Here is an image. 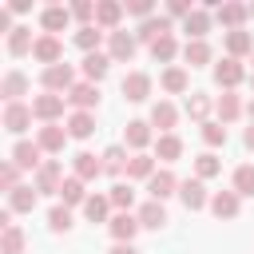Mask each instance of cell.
Listing matches in <instances>:
<instances>
[{
  "label": "cell",
  "instance_id": "1",
  "mask_svg": "<svg viewBox=\"0 0 254 254\" xmlns=\"http://www.w3.org/2000/svg\"><path fill=\"white\" fill-rule=\"evenodd\" d=\"M40 87L44 91H56V95H67L75 87V67L71 64H52L40 71Z\"/></svg>",
  "mask_w": 254,
  "mask_h": 254
},
{
  "label": "cell",
  "instance_id": "2",
  "mask_svg": "<svg viewBox=\"0 0 254 254\" xmlns=\"http://www.w3.org/2000/svg\"><path fill=\"white\" fill-rule=\"evenodd\" d=\"M135 52H139V40H135V32H107V56H111V64H131L135 60Z\"/></svg>",
  "mask_w": 254,
  "mask_h": 254
},
{
  "label": "cell",
  "instance_id": "3",
  "mask_svg": "<svg viewBox=\"0 0 254 254\" xmlns=\"http://www.w3.org/2000/svg\"><path fill=\"white\" fill-rule=\"evenodd\" d=\"M32 187L40 194H60V187H64V163L60 159H44V167L32 175Z\"/></svg>",
  "mask_w": 254,
  "mask_h": 254
},
{
  "label": "cell",
  "instance_id": "4",
  "mask_svg": "<svg viewBox=\"0 0 254 254\" xmlns=\"http://www.w3.org/2000/svg\"><path fill=\"white\" fill-rule=\"evenodd\" d=\"M64 95H56V91H44V95H36L32 99V115L40 119V123H60L64 119Z\"/></svg>",
  "mask_w": 254,
  "mask_h": 254
},
{
  "label": "cell",
  "instance_id": "5",
  "mask_svg": "<svg viewBox=\"0 0 254 254\" xmlns=\"http://www.w3.org/2000/svg\"><path fill=\"white\" fill-rule=\"evenodd\" d=\"M214 20L226 28V32H238L246 20H250V4H238V0H222L214 8Z\"/></svg>",
  "mask_w": 254,
  "mask_h": 254
},
{
  "label": "cell",
  "instance_id": "6",
  "mask_svg": "<svg viewBox=\"0 0 254 254\" xmlns=\"http://www.w3.org/2000/svg\"><path fill=\"white\" fill-rule=\"evenodd\" d=\"M32 119H36L32 115V103H4V119L0 123H4L8 135H24L32 127Z\"/></svg>",
  "mask_w": 254,
  "mask_h": 254
},
{
  "label": "cell",
  "instance_id": "7",
  "mask_svg": "<svg viewBox=\"0 0 254 254\" xmlns=\"http://www.w3.org/2000/svg\"><path fill=\"white\" fill-rule=\"evenodd\" d=\"M40 155H44V151H40V143H36V139H32V143H28V139H16L8 159H12L20 171H40V167H44V159H40Z\"/></svg>",
  "mask_w": 254,
  "mask_h": 254
},
{
  "label": "cell",
  "instance_id": "8",
  "mask_svg": "<svg viewBox=\"0 0 254 254\" xmlns=\"http://www.w3.org/2000/svg\"><path fill=\"white\" fill-rule=\"evenodd\" d=\"M32 56L44 64V67H52V64H64V40L60 36H36V48H32Z\"/></svg>",
  "mask_w": 254,
  "mask_h": 254
},
{
  "label": "cell",
  "instance_id": "9",
  "mask_svg": "<svg viewBox=\"0 0 254 254\" xmlns=\"http://www.w3.org/2000/svg\"><path fill=\"white\" fill-rule=\"evenodd\" d=\"M246 79V67H242V60H222V64H214V83L222 87V91H234L238 83Z\"/></svg>",
  "mask_w": 254,
  "mask_h": 254
},
{
  "label": "cell",
  "instance_id": "10",
  "mask_svg": "<svg viewBox=\"0 0 254 254\" xmlns=\"http://www.w3.org/2000/svg\"><path fill=\"white\" fill-rule=\"evenodd\" d=\"M123 12H127V4H119V0H99V4H95V28H103V32H119Z\"/></svg>",
  "mask_w": 254,
  "mask_h": 254
},
{
  "label": "cell",
  "instance_id": "11",
  "mask_svg": "<svg viewBox=\"0 0 254 254\" xmlns=\"http://www.w3.org/2000/svg\"><path fill=\"white\" fill-rule=\"evenodd\" d=\"M67 139H71V135H67V127H60V123H44V127L36 131V143H40V151H48V155H60Z\"/></svg>",
  "mask_w": 254,
  "mask_h": 254
},
{
  "label": "cell",
  "instance_id": "12",
  "mask_svg": "<svg viewBox=\"0 0 254 254\" xmlns=\"http://www.w3.org/2000/svg\"><path fill=\"white\" fill-rule=\"evenodd\" d=\"M179 198H183L187 210H202V206H210V194H206L202 179H183V183H179Z\"/></svg>",
  "mask_w": 254,
  "mask_h": 254
},
{
  "label": "cell",
  "instance_id": "13",
  "mask_svg": "<svg viewBox=\"0 0 254 254\" xmlns=\"http://www.w3.org/2000/svg\"><path fill=\"white\" fill-rule=\"evenodd\" d=\"M107 230H111V238H115V242H131V238H135L143 226H139V214H131V210H119V214H111Z\"/></svg>",
  "mask_w": 254,
  "mask_h": 254
},
{
  "label": "cell",
  "instance_id": "14",
  "mask_svg": "<svg viewBox=\"0 0 254 254\" xmlns=\"http://www.w3.org/2000/svg\"><path fill=\"white\" fill-rule=\"evenodd\" d=\"M119 87H123V99H131V103H143V99L151 95V75H147V71H127Z\"/></svg>",
  "mask_w": 254,
  "mask_h": 254
},
{
  "label": "cell",
  "instance_id": "15",
  "mask_svg": "<svg viewBox=\"0 0 254 254\" xmlns=\"http://www.w3.org/2000/svg\"><path fill=\"white\" fill-rule=\"evenodd\" d=\"M64 99H67L75 111H91V107H99V83H87V79H83V83H75Z\"/></svg>",
  "mask_w": 254,
  "mask_h": 254
},
{
  "label": "cell",
  "instance_id": "16",
  "mask_svg": "<svg viewBox=\"0 0 254 254\" xmlns=\"http://www.w3.org/2000/svg\"><path fill=\"white\" fill-rule=\"evenodd\" d=\"M71 171H75V179H95V175H103V155H95V151H75L71 155Z\"/></svg>",
  "mask_w": 254,
  "mask_h": 254
},
{
  "label": "cell",
  "instance_id": "17",
  "mask_svg": "<svg viewBox=\"0 0 254 254\" xmlns=\"http://www.w3.org/2000/svg\"><path fill=\"white\" fill-rule=\"evenodd\" d=\"M147 194L155 198V202H163V198H171V194H179V179L163 167V171H155L151 179H147Z\"/></svg>",
  "mask_w": 254,
  "mask_h": 254
},
{
  "label": "cell",
  "instance_id": "18",
  "mask_svg": "<svg viewBox=\"0 0 254 254\" xmlns=\"http://www.w3.org/2000/svg\"><path fill=\"white\" fill-rule=\"evenodd\" d=\"M151 139H155V131H151V123H143V119H131V123L123 127V147H131L135 155H139Z\"/></svg>",
  "mask_w": 254,
  "mask_h": 254
},
{
  "label": "cell",
  "instance_id": "19",
  "mask_svg": "<svg viewBox=\"0 0 254 254\" xmlns=\"http://www.w3.org/2000/svg\"><path fill=\"white\" fill-rule=\"evenodd\" d=\"M210 210H214V218H238V210H242V198L234 194V190H214L210 194Z\"/></svg>",
  "mask_w": 254,
  "mask_h": 254
},
{
  "label": "cell",
  "instance_id": "20",
  "mask_svg": "<svg viewBox=\"0 0 254 254\" xmlns=\"http://www.w3.org/2000/svg\"><path fill=\"white\" fill-rule=\"evenodd\" d=\"M40 24H44L48 36H56V32H64V28L71 24V8H64V4H48V8L40 12Z\"/></svg>",
  "mask_w": 254,
  "mask_h": 254
},
{
  "label": "cell",
  "instance_id": "21",
  "mask_svg": "<svg viewBox=\"0 0 254 254\" xmlns=\"http://www.w3.org/2000/svg\"><path fill=\"white\" fill-rule=\"evenodd\" d=\"M107 67H111V56H107V52H87L83 64H79V71H83L87 83H99V79L107 75Z\"/></svg>",
  "mask_w": 254,
  "mask_h": 254
},
{
  "label": "cell",
  "instance_id": "22",
  "mask_svg": "<svg viewBox=\"0 0 254 254\" xmlns=\"http://www.w3.org/2000/svg\"><path fill=\"white\" fill-rule=\"evenodd\" d=\"M163 36H171V20H167V16H151V20H143L139 32H135L139 44H155V40H163Z\"/></svg>",
  "mask_w": 254,
  "mask_h": 254
},
{
  "label": "cell",
  "instance_id": "23",
  "mask_svg": "<svg viewBox=\"0 0 254 254\" xmlns=\"http://www.w3.org/2000/svg\"><path fill=\"white\" fill-rule=\"evenodd\" d=\"M139 226H143V230H163V226H167V206L155 202V198H147V202L139 206Z\"/></svg>",
  "mask_w": 254,
  "mask_h": 254
},
{
  "label": "cell",
  "instance_id": "24",
  "mask_svg": "<svg viewBox=\"0 0 254 254\" xmlns=\"http://www.w3.org/2000/svg\"><path fill=\"white\" fill-rule=\"evenodd\" d=\"M183 32H187V40H206V32H210V8H194L183 20Z\"/></svg>",
  "mask_w": 254,
  "mask_h": 254
},
{
  "label": "cell",
  "instance_id": "25",
  "mask_svg": "<svg viewBox=\"0 0 254 254\" xmlns=\"http://www.w3.org/2000/svg\"><path fill=\"white\" fill-rule=\"evenodd\" d=\"M226 56H230V60L254 56V36H250L246 28H238V32H226Z\"/></svg>",
  "mask_w": 254,
  "mask_h": 254
},
{
  "label": "cell",
  "instance_id": "26",
  "mask_svg": "<svg viewBox=\"0 0 254 254\" xmlns=\"http://www.w3.org/2000/svg\"><path fill=\"white\" fill-rule=\"evenodd\" d=\"M0 95H4V103H20V95H28V75L24 71H8L0 79Z\"/></svg>",
  "mask_w": 254,
  "mask_h": 254
},
{
  "label": "cell",
  "instance_id": "27",
  "mask_svg": "<svg viewBox=\"0 0 254 254\" xmlns=\"http://www.w3.org/2000/svg\"><path fill=\"white\" fill-rule=\"evenodd\" d=\"M214 115H218V123L226 127V123H234L238 115H242V99L234 95V91H222L218 99H214Z\"/></svg>",
  "mask_w": 254,
  "mask_h": 254
},
{
  "label": "cell",
  "instance_id": "28",
  "mask_svg": "<svg viewBox=\"0 0 254 254\" xmlns=\"http://www.w3.org/2000/svg\"><path fill=\"white\" fill-rule=\"evenodd\" d=\"M151 123L159 127V135H171V131H175V123H179V111H175V103L159 99V103L151 107Z\"/></svg>",
  "mask_w": 254,
  "mask_h": 254
},
{
  "label": "cell",
  "instance_id": "29",
  "mask_svg": "<svg viewBox=\"0 0 254 254\" xmlns=\"http://www.w3.org/2000/svg\"><path fill=\"white\" fill-rule=\"evenodd\" d=\"M36 202H40V190H36V187H16V190L8 194V210H12V214H32Z\"/></svg>",
  "mask_w": 254,
  "mask_h": 254
},
{
  "label": "cell",
  "instance_id": "30",
  "mask_svg": "<svg viewBox=\"0 0 254 254\" xmlns=\"http://www.w3.org/2000/svg\"><path fill=\"white\" fill-rule=\"evenodd\" d=\"M111 198L107 194H87V202H83V218L87 222H111Z\"/></svg>",
  "mask_w": 254,
  "mask_h": 254
},
{
  "label": "cell",
  "instance_id": "31",
  "mask_svg": "<svg viewBox=\"0 0 254 254\" xmlns=\"http://www.w3.org/2000/svg\"><path fill=\"white\" fill-rule=\"evenodd\" d=\"M127 163H131V155H127L123 143H115V147L103 151V175H127Z\"/></svg>",
  "mask_w": 254,
  "mask_h": 254
},
{
  "label": "cell",
  "instance_id": "32",
  "mask_svg": "<svg viewBox=\"0 0 254 254\" xmlns=\"http://www.w3.org/2000/svg\"><path fill=\"white\" fill-rule=\"evenodd\" d=\"M210 111H214V99H210V95H202V91H190V95H187V115H190L198 127L206 123Z\"/></svg>",
  "mask_w": 254,
  "mask_h": 254
},
{
  "label": "cell",
  "instance_id": "33",
  "mask_svg": "<svg viewBox=\"0 0 254 254\" xmlns=\"http://www.w3.org/2000/svg\"><path fill=\"white\" fill-rule=\"evenodd\" d=\"M60 202H64V206H83V202H87V190H83V179H75V175H67V179H64V187H60Z\"/></svg>",
  "mask_w": 254,
  "mask_h": 254
},
{
  "label": "cell",
  "instance_id": "34",
  "mask_svg": "<svg viewBox=\"0 0 254 254\" xmlns=\"http://www.w3.org/2000/svg\"><path fill=\"white\" fill-rule=\"evenodd\" d=\"M210 56H214V52H210V44H206V40H187V44H183V60H187L190 67L210 64Z\"/></svg>",
  "mask_w": 254,
  "mask_h": 254
},
{
  "label": "cell",
  "instance_id": "35",
  "mask_svg": "<svg viewBox=\"0 0 254 254\" xmlns=\"http://www.w3.org/2000/svg\"><path fill=\"white\" fill-rule=\"evenodd\" d=\"M91 131H95V115L91 111H71L67 115V135L71 139H87Z\"/></svg>",
  "mask_w": 254,
  "mask_h": 254
},
{
  "label": "cell",
  "instance_id": "36",
  "mask_svg": "<svg viewBox=\"0 0 254 254\" xmlns=\"http://www.w3.org/2000/svg\"><path fill=\"white\" fill-rule=\"evenodd\" d=\"M179 155H183V139H179L175 131H171V135H159V139H155V159H163V163H175Z\"/></svg>",
  "mask_w": 254,
  "mask_h": 254
},
{
  "label": "cell",
  "instance_id": "37",
  "mask_svg": "<svg viewBox=\"0 0 254 254\" xmlns=\"http://www.w3.org/2000/svg\"><path fill=\"white\" fill-rule=\"evenodd\" d=\"M107 198H111V206H115V214H119V210H131V206H135V187L119 179V183H111V190H107Z\"/></svg>",
  "mask_w": 254,
  "mask_h": 254
},
{
  "label": "cell",
  "instance_id": "38",
  "mask_svg": "<svg viewBox=\"0 0 254 254\" xmlns=\"http://www.w3.org/2000/svg\"><path fill=\"white\" fill-rule=\"evenodd\" d=\"M159 83H163V91H171V95H183V91L190 87V75H187V67H167Z\"/></svg>",
  "mask_w": 254,
  "mask_h": 254
},
{
  "label": "cell",
  "instance_id": "39",
  "mask_svg": "<svg viewBox=\"0 0 254 254\" xmlns=\"http://www.w3.org/2000/svg\"><path fill=\"white\" fill-rule=\"evenodd\" d=\"M151 175H155V155H147V151L131 155V163H127V183H131V179H151Z\"/></svg>",
  "mask_w": 254,
  "mask_h": 254
},
{
  "label": "cell",
  "instance_id": "40",
  "mask_svg": "<svg viewBox=\"0 0 254 254\" xmlns=\"http://www.w3.org/2000/svg\"><path fill=\"white\" fill-rule=\"evenodd\" d=\"M24 246H28V234L20 226L0 230V254H24Z\"/></svg>",
  "mask_w": 254,
  "mask_h": 254
},
{
  "label": "cell",
  "instance_id": "41",
  "mask_svg": "<svg viewBox=\"0 0 254 254\" xmlns=\"http://www.w3.org/2000/svg\"><path fill=\"white\" fill-rule=\"evenodd\" d=\"M238 198H250L254 194V163H242V167H234V187H230Z\"/></svg>",
  "mask_w": 254,
  "mask_h": 254
},
{
  "label": "cell",
  "instance_id": "42",
  "mask_svg": "<svg viewBox=\"0 0 254 254\" xmlns=\"http://www.w3.org/2000/svg\"><path fill=\"white\" fill-rule=\"evenodd\" d=\"M32 48H36V40H32V28H24V24H20V28L8 36V56H28Z\"/></svg>",
  "mask_w": 254,
  "mask_h": 254
},
{
  "label": "cell",
  "instance_id": "43",
  "mask_svg": "<svg viewBox=\"0 0 254 254\" xmlns=\"http://www.w3.org/2000/svg\"><path fill=\"white\" fill-rule=\"evenodd\" d=\"M218 171H222V159H218L214 151H202V155L194 159V179H202V183H206V179H214Z\"/></svg>",
  "mask_w": 254,
  "mask_h": 254
},
{
  "label": "cell",
  "instance_id": "44",
  "mask_svg": "<svg viewBox=\"0 0 254 254\" xmlns=\"http://www.w3.org/2000/svg\"><path fill=\"white\" fill-rule=\"evenodd\" d=\"M48 230H52V234H67V230H71V206L56 202V206L48 210Z\"/></svg>",
  "mask_w": 254,
  "mask_h": 254
},
{
  "label": "cell",
  "instance_id": "45",
  "mask_svg": "<svg viewBox=\"0 0 254 254\" xmlns=\"http://www.w3.org/2000/svg\"><path fill=\"white\" fill-rule=\"evenodd\" d=\"M99 40H103V28H95V24L75 28V44L83 48V56H87V52H99Z\"/></svg>",
  "mask_w": 254,
  "mask_h": 254
},
{
  "label": "cell",
  "instance_id": "46",
  "mask_svg": "<svg viewBox=\"0 0 254 254\" xmlns=\"http://www.w3.org/2000/svg\"><path fill=\"white\" fill-rule=\"evenodd\" d=\"M151 56H155V64H171V60L179 56V44H175V36H163V40H155V44H151Z\"/></svg>",
  "mask_w": 254,
  "mask_h": 254
},
{
  "label": "cell",
  "instance_id": "47",
  "mask_svg": "<svg viewBox=\"0 0 254 254\" xmlns=\"http://www.w3.org/2000/svg\"><path fill=\"white\" fill-rule=\"evenodd\" d=\"M16 187H24V183H20V167H16L12 159H4V163H0V190L12 194Z\"/></svg>",
  "mask_w": 254,
  "mask_h": 254
},
{
  "label": "cell",
  "instance_id": "48",
  "mask_svg": "<svg viewBox=\"0 0 254 254\" xmlns=\"http://www.w3.org/2000/svg\"><path fill=\"white\" fill-rule=\"evenodd\" d=\"M202 143H206V147H226V127H222L218 119H206V123H202Z\"/></svg>",
  "mask_w": 254,
  "mask_h": 254
},
{
  "label": "cell",
  "instance_id": "49",
  "mask_svg": "<svg viewBox=\"0 0 254 254\" xmlns=\"http://www.w3.org/2000/svg\"><path fill=\"white\" fill-rule=\"evenodd\" d=\"M71 8V20H79V28H87L91 20H95V4L91 0H75V4H67Z\"/></svg>",
  "mask_w": 254,
  "mask_h": 254
},
{
  "label": "cell",
  "instance_id": "50",
  "mask_svg": "<svg viewBox=\"0 0 254 254\" xmlns=\"http://www.w3.org/2000/svg\"><path fill=\"white\" fill-rule=\"evenodd\" d=\"M127 12H131V16H139V20H151V12H155V8H151V0H131V4H127Z\"/></svg>",
  "mask_w": 254,
  "mask_h": 254
},
{
  "label": "cell",
  "instance_id": "51",
  "mask_svg": "<svg viewBox=\"0 0 254 254\" xmlns=\"http://www.w3.org/2000/svg\"><path fill=\"white\" fill-rule=\"evenodd\" d=\"M190 12H194V8H190L187 0H171V4H167V20H171V16H179V20H187Z\"/></svg>",
  "mask_w": 254,
  "mask_h": 254
},
{
  "label": "cell",
  "instance_id": "52",
  "mask_svg": "<svg viewBox=\"0 0 254 254\" xmlns=\"http://www.w3.org/2000/svg\"><path fill=\"white\" fill-rule=\"evenodd\" d=\"M107 254H139V250H135V246H131V242H115V246H111V250H107Z\"/></svg>",
  "mask_w": 254,
  "mask_h": 254
},
{
  "label": "cell",
  "instance_id": "53",
  "mask_svg": "<svg viewBox=\"0 0 254 254\" xmlns=\"http://www.w3.org/2000/svg\"><path fill=\"white\" fill-rule=\"evenodd\" d=\"M242 143H246V151H254V123L242 131Z\"/></svg>",
  "mask_w": 254,
  "mask_h": 254
},
{
  "label": "cell",
  "instance_id": "54",
  "mask_svg": "<svg viewBox=\"0 0 254 254\" xmlns=\"http://www.w3.org/2000/svg\"><path fill=\"white\" fill-rule=\"evenodd\" d=\"M28 8H32L28 0H12V4H8V12H28Z\"/></svg>",
  "mask_w": 254,
  "mask_h": 254
},
{
  "label": "cell",
  "instance_id": "55",
  "mask_svg": "<svg viewBox=\"0 0 254 254\" xmlns=\"http://www.w3.org/2000/svg\"><path fill=\"white\" fill-rule=\"evenodd\" d=\"M246 111H250V123H254V99H250V103H246Z\"/></svg>",
  "mask_w": 254,
  "mask_h": 254
},
{
  "label": "cell",
  "instance_id": "56",
  "mask_svg": "<svg viewBox=\"0 0 254 254\" xmlns=\"http://www.w3.org/2000/svg\"><path fill=\"white\" fill-rule=\"evenodd\" d=\"M250 16H254V4H250Z\"/></svg>",
  "mask_w": 254,
  "mask_h": 254
},
{
  "label": "cell",
  "instance_id": "57",
  "mask_svg": "<svg viewBox=\"0 0 254 254\" xmlns=\"http://www.w3.org/2000/svg\"><path fill=\"white\" fill-rule=\"evenodd\" d=\"M250 87H254V75H250Z\"/></svg>",
  "mask_w": 254,
  "mask_h": 254
},
{
  "label": "cell",
  "instance_id": "58",
  "mask_svg": "<svg viewBox=\"0 0 254 254\" xmlns=\"http://www.w3.org/2000/svg\"><path fill=\"white\" fill-rule=\"evenodd\" d=\"M250 64H254V56H250Z\"/></svg>",
  "mask_w": 254,
  "mask_h": 254
}]
</instances>
